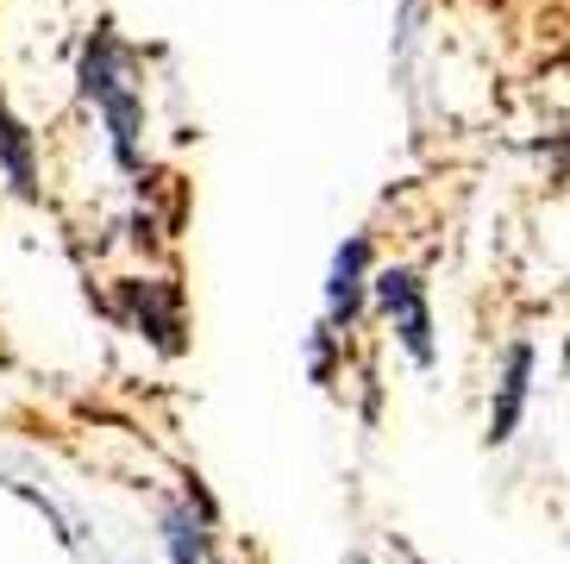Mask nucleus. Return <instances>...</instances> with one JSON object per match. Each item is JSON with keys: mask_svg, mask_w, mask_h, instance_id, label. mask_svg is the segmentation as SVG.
Segmentation results:
<instances>
[{"mask_svg": "<svg viewBox=\"0 0 570 564\" xmlns=\"http://www.w3.org/2000/svg\"><path fill=\"white\" fill-rule=\"evenodd\" d=\"M119 314L138 339H151L157 351H183V332H188V314H183V289L169 276H132L119 282Z\"/></svg>", "mask_w": 570, "mask_h": 564, "instance_id": "nucleus-1", "label": "nucleus"}, {"mask_svg": "<svg viewBox=\"0 0 570 564\" xmlns=\"http://www.w3.org/2000/svg\"><path fill=\"white\" fill-rule=\"evenodd\" d=\"M370 289H376V308H383V320L395 327V339H402L407 358H414V364H433V308H426V282H420V270L389 264Z\"/></svg>", "mask_w": 570, "mask_h": 564, "instance_id": "nucleus-2", "label": "nucleus"}, {"mask_svg": "<svg viewBox=\"0 0 570 564\" xmlns=\"http://www.w3.org/2000/svg\"><path fill=\"white\" fill-rule=\"evenodd\" d=\"M533 370H539V351L533 339H514L502 358V377H495V408H489V446H508L527 415V396H533Z\"/></svg>", "mask_w": 570, "mask_h": 564, "instance_id": "nucleus-3", "label": "nucleus"}, {"mask_svg": "<svg viewBox=\"0 0 570 564\" xmlns=\"http://www.w3.org/2000/svg\"><path fill=\"white\" fill-rule=\"evenodd\" d=\"M364 270H370V239L352 233L338 245L333 270H326V332H352L357 308H364Z\"/></svg>", "mask_w": 570, "mask_h": 564, "instance_id": "nucleus-4", "label": "nucleus"}, {"mask_svg": "<svg viewBox=\"0 0 570 564\" xmlns=\"http://www.w3.org/2000/svg\"><path fill=\"white\" fill-rule=\"evenodd\" d=\"M101 119H107V145H114V164L119 169H145V145H138V133H145V100H138V88L132 82H119V88H107L101 100Z\"/></svg>", "mask_w": 570, "mask_h": 564, "instance_id": "nucleus-5", "label": "nucleus"}, {"mask_svg": "<svg viewBox=\"0 0 570 564\" xmlns=\"http://www.w3.org/2000/svg\"><path fill=\"white\" fill-rule=\"evenodd\" d=\"M76 82H82V95L88 100H101L107 88H119V82H132V50L119 45V32L114 26H95L88 32V45H82V69H76Z\"/></svg>", "mask_w": 570, "mask_h": 564, "instance_id": "nucleus-6", "label": "nucleus"}, {"mask_svg": "<svg viewBox=\"0 0 570 564\" xmlns=\"http://www.w3.org/2000/svg\"><path fill=\"white\" fill-rule=\"evenodd\" d=\"M0 176L13 183V195H38V145L26 133V119L7 107V88H0Z\"/></svg>", "mask_w": 570, "mask_h": 564, "instance_id": "nucleus-7", "label": "nucleus"}, {"mask_svg": "<svg viewBox=\"0 0 570 564\" xmlns=\"http://www.w3.org/2000/svg\"><path fill=\"white\" fill-rule=\"evenodd\" d=\"M164 546H169V564H207V515H195V502H169L164 508Z\"/></svg>", "mask_w": 570, "mask_h": 564, "instance_id": "nucleus-8", "label": "nucleus"}]
</instances>
